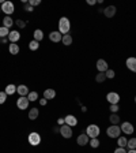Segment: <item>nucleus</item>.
<instances>
[{
	"label": "nucleus",
	"instance_id": "obj_10",
	"mask_svg": "<svg viewBox=\"0 0 136 153\" xmlns=\"http://www.w3.org/2000/svg\"><path fill=\"white\" fill-rule=\"evenodd\" d=\"M116 11H117V8H116V6H107L106 8L103 10V14H105V17L106 18H112L116 15Z\"/></svg>",
	"mask_w": 136,
	"mask_h": 153
},
{
	"label": "nucleus",
	"instance_id": "obj_47",
	"mask_svg": "<svg viewBox=\"0 0 136 153\" xmlns=\"http://www.w3.org/2000/svg\"><path fill=\"white\" fill-rule=\"evenodd\" d=\"M0 13H1V8H0Z\"/></svg>",
	"mask_w": 136,
	"mask_h": 153
},
{
	"label": "nucleus",
	"instance_id": "obj_4",
	"mask_svg": "<svg viewBox=\"0 0 136 153\" xmlns=\"http://www.w3.org/2000/svg\"><path fill=\"white\" fill-rule=\"evenodd\" d=\"M1 11H3L7 17H10V15L15 11V6H14V3H11V1H4V3L1 4Z\"/></svg>",
	"mask_w": 136,
	"mask_h": 153
},
{
	"label": "nucleus",
	"instance_id": "obj_17",
	"mask_svg": "<svg viewBox=\"0 0 136 153\" xmlns=\"http://www.w3.org/2000/svg\"><path fill=\"white\" fill-rule=\"evenodd\" d=\"M127 67L131 71L136 72V58H128L127 59Z\"/></svg>",
	"mask_w": 136,
	"mask_h": 153
},
{
	"label": "nucleus",
	"instance_id": "obj_26",
	"mask_svg": "<svg viewBox=\"0 0 136 153\" xmlns=\"http://www.w3.org/2000/svg\"><path fill=\"white\" fill-rule=\"evenodd\" d=\"M117 144H119V148H125L128 144V140L125 137H119V141H117Z\"/></svg>",
	"mask_w": 136,
	"mask_h": 153
},
{
	"label": "nucleus",
	"instance_id": "obj_29",
	"mask_svg": "<svg viewBox=\"0 0 136 153\" xmlns=\"http://www.w3.org/2000/svg\"><path fill=\"white\" fill-rule=\"evenodd\" d=\"M29 48L31 49V51H37L38 48H40V43L36 41V40H33L31 43H29Z\"/></svg>",
	"mask_w": 136,
	"mask_h": 153
},
{
	"label": "nucleus",
	"instance_id": "obj_6",
	"mask_svg": "<svg viewBox=\"0 0 136 153\" xmlns=\"http://www.w3.org/2000/svg\"><path fill=\"white\" fill-rule=\"evenodd\" d=\"M60 134H61L64 138H71V137H72V128H71V126L64 123L61 127H60Z\"/></svg>",
	"mask_w": 136,
	"mask_h": 153
},
{
	"label": "nucleus",
	"instance_id": "obj_25",
	"mask_svg": "<svg viewBox=\"0 0 136 153\" xmlns=\"http://www.w3.org/2000/svg\"><path fill=\"white\" fill-rule=\"evenodd\" d=\"M109 120H110L112 124H119L120 123V116L117 114H112L110 118H109Z\"/></svg>",
	"mask_w": 136,
	"mask_h": 153
},
{
	"label": "nucleus",
	"instance_id": "obj_13",
	"mask_svg": "<svg viewBox=\"0 0 136 153\" xmlns=\"http://www.w3.org/2000/svg\"><path fill=\"white\" fill-rule=\"evenodd\" d=\"M76 142H78V145H80V146H86V145L90 142L89 135H87V134H80V135L76 138Z\"/></svg>",
	"mask_w": 136,
	"mask_h": 153
},
{
	"label": "nucleus",
	"instance_id": "obj_27",
	"mask_svg": "<svg viewBox=\"0 0 136 153\" xmlns=\"http://www.w3.org/2000/svg\"><path fill=\"white\" fill-rule=\"evenodd\" d=\"M105 79H106L105 72H98V74H97V76H95V81L98 82V84H102V82H105Z\"/></svg>",
	"mask_w": 136,
	"mask_h": 153
},
{
	"label": "nucleus",
	"instance_id": "obj_39",
	"mask_svg": "<svg viewBox=\"0 0 136 153\" xmlns=\"http://www.w3.org/2000/svg\"><path fill=\"white\" fill-rule=\"evenodd\" d=\"M114 153H127V150H125L124 148H117L114 150Z\"/></svg>",
	"mask_w": 136,
	"mask_h": 153
},
{
	"label": "nucleus",
	"instance_id": "obj_2",
	"mask_svg": "<svg viewBox=\"0 0 136 153\" xmlns=\"http://www.w3.org/2000/svg\"><path fill=\"white\" fill-rule=\"evenodd\" d=\"M106 134H107V137H110V138H119L120 134H121V128H120V126H117V124H112L110 127H107Z\"/></svg>",
	"mask_w": 136,
	"mask_h": 153
},
{
	"label": "nucleus",
	"instance_id": "obj_24",
	"mask_svg": "<svg viewBox=\"0 0 136 153\" xmlns=\"http://www.w3.org/2000/svg\"><path fill=\"white\" fill-rule=\"evenodd\" d=\"M13 25H14V21H13V18L11 17H6L4 19H3V26H4V27L8 29V27H11Z\"/></svg>",
	"mask_w": 136,
	"mask_h": 153
},
{
	"label": "nucleus",
	"instance_id": "obj_38",
	"mask_svg": "<svg viewBox=\"0 0 136 153\" xmlns=\"http://www.w3.org/2000/svg\"><path fill=\"white\" fill-rule=\"evenodd\" d=\"M29 4L31 6V7H34V6H40L41 4V1H40V0H30Z\"/></svg>",
	"mask_w": 136,
	"mask_h": 153
},
{
	"label": "nucleus",
	"instance_id": "obj_21",
	"mask_svg": "<svg viewBox=\"0 0 136 153\" xmlns=\"http://www.w3.org/2000/svg\"><path fill=\"white\" fill-rule=\"evenodd\" d=\"M33 36H34V40H36V41H38V43H40L42 38H44V33H42L41 29H36V30H34Z\"/></svg>",
	"mask_w": 136,
	"mask_h": 153
},
{
	"label": "nucleus",
	"instance_id": "obj_23",
	"mask_svg": "<svg viewBox=\"0 0 136 153\" xmlns=\"http://www.w3.org/2000/svg\"><path fill=\"white\" fill-rule=\"evenodd\" d=\"M4 92L7 93V96H8V94H14L15 92H17V86L13 85V84H10V85L6 86V90H4Z\"/></svg>",
	"mask_w": 136,
	"mask_h": 153
},
{
	"label": "nucleus",
	"instance_id": "obj_1",
	"mask_svg": "<svg viewBox=\"0 0 136 153\" xmlns=\"http://www.w3.org/2000/svg\"><path fill=\"white\" fill-rule=\"evenodd\" d=\"M71 29V23H70V19L66 17L60 18V21H59V32L64 36V34H68Z\"/></svg>",
	"mask_w": 136,
	"mask_h": 153
},
{
	"label": "nucleus",
	"instance_id": "obj_11",
	"mask_svg": "<svg viewBox=\"0 0 136 153\" xmlns=\"http://www.w3.org/2000/svg\"><path fill=\"white\" fill-rule=\"evenodd\" d=\"M63 38V34L60 32H50L49 33V40L53 43H60Z\"/></svg>",
	"mask_w": 136,
	"mask_h": 153
},
{
	"label": "nucleus",
	"instance_id": "obj_9",
	"mask_svg": "<svg viewBox=\"0 0 136 153\" xmlns=\"http://www.w3.org/2000/svg\"><path fill=\"white\" fill-rule=\"evenodd\" d=\"M120 128H121V131L125 133V134H132V133L135 131V128H133V126H132L129 122H124L121 126H120Z\"/></svg>",
	"mask_w": 136,
	"mask_h": 153
},
{
	"label": "nucleus",
	"instance_id": "obj_22",
	"mask_svg": "<svg viewBox=\"0 0 136 153\" xmlns=\"http://www.w3.org/2000/svg\"><path fill=\"white\" fill-rule=\"evenodd\" d=\"M61 43L64 44V45H67V47H68V45H71V44H72V37H71L70 34H64V36H63V38H61Z\"/></svg>",
	"mask_w": 136,
	"mask_h": 153
},
{
	"label": "nucleus",
	"instance_id": "obj_46",
	"mask_svg": "<svg viewBox=\"0 0 136 153\" xmlns=\"http://www.w3.org/2000/svg\"><path fill=\"white\" fill-rule=\"evenodd\" d=\"M135 102H136V97H135Z\"/></svg>",
	"mask_w": 136,
	"mask_h": 153
},
{
	"label": "nucleus",
	"instance_id": "obj_33",
	"mask_svg": "<svg viewBox=\"0 0 136 153\" xmlns=\"http://www.w3.org/2000/svg\"><path fill=\"white\" fill-rule=\"evenodd\" d=\"M90 146H91V148H98V146H99V141L98 140H97V138H91V140H90Z\"/></svg>",
	"mask_w": 136,
	"mask_h": 153
},
{
	"label": "nucleus",
	"instance_id": "obj_19",
	"mask_svg": "<svg viewBox=\"0 0 136 153\" xmlns=\"http://www.w3.org/2000/svg\"><path fill=\"white\" fill-rule=\"evenodd\" d=\"M8 51H10L11 55H18V53H19V45L15 44V43H11V44H10Z\"/></svg>",
	"mask_w": 136,
	"mask_h": 153
},
{
	"label": "nucleus",
	"instance_id": "obj_44",
	"mask_svg": "<svg viewBox=\"0 0 136 153\" xmlns=\"http://www.w3.org/2000/svg\"><path fill=\"white\" fill-rule=\"evenodd\" d=\"M127 153H136V149H129Z\"/></svg>",
	"mask_w": 136,
	"mask_h": 153
},
{
	"label": "nucleus",
	"instance_id": "obj_32",
	"mask_svg": "<svg viewBox=\"0 0 136 153\" xmlns=\"http://www.w3.org/2000/svg\"><path fill=\"white\" fill-rule=\"evenodd\" d=\"M127 146L129 149H136V138H131V140L128 141Z\"/></svg>",
	"mask_w": 136,
	"mask_h": 153
},
{
	"label": "nucleus",
	"instance_id": "obj_3",
	"mask_svg": "<svg viewBox=\"0 0 136 153\" xmlns=\"http://www.w3.org/2000/svg\"><path fill=\"white\" fill-rule=\"evenodd\" d=\"M99 127L97 124H90V126H87L86 128V134L89 135V138H97L99 135Z\"/></svg>",
	"mask_w": 136,
	"mask_h": 153
},
{
	"label": "nucleus",
	"instance_id": "obj_18",
	"mask_svg": "<svg viewBox=\"0 0 136 153\" xmlns=\"http://www.w3.org/2000/svg\"><path fill=\"white\" fill-rule=\"evenodd\" d=\"M38 115H40L38 108H31V109L29 111V119L30 120H36L38 118Z\"/></svg>",
	"mask_w": 136,
	"mask_h": 153
},
{
	"label": "nucleus",
	"instance_id": "obj_5",
	"mask_svg": "<svg viewBox=\"0 0 136 153\" xmlns=\"http://www.w3.org/2000/svg\"><path fill=\"white\" fill-rule=\"evenodd\" d=\"M29 142H30V145H33V146L40 145V142H41V137H40V134L36 133V131L30 133L29 134Z\"/></svg>",
	"mask_w": 136,
	"mask_h": 153
},
{
	"label": "nucleus",
	"instance_id": "obj_12",
	"mask_svg": "<svg viewBox=\"0 0 136 153\" xmlns=\"http://www.w3.org/2000/svg\"><path fill=\"white\" fill-rule=\"evenodd\" d=\"M107 68H109V67H107L106 60H103V59L97 60V70H98L99 72H105Z\"/></svg>",
	"mask_w": 136,
	"mask_h": 153
},
{
	"label": "nucleus",
	"instance_id": "obj_30",
	"mask_svg": "<svg viewBox=\"0 0 136 153\" xmlns=\"http://www.w3.org/2000/svg\"><path fill=\"white\" fill-rule=\"evenodd\" d=\"M27 98H29V101H36V100H38V93L37 92H30L27 94Z\"/></svg>",
	"mask_w": 136,
	"mask_h": 153
},
{
	"label": "nucleus",
	"instance_id": "obj_41",
	"mask_svg": "<svg viewBox=\"0 0 136 153\" xmlns=\"http://www.w3.org/2000/svg\"><path fill=\"white\" fill-rule=\"evenodd\" d=\"M46 102H48L46 98H41V100H40V105H46Z\"/></svg>",
	"mask_w": 136,
	"mask_h": 153
},
{
	"label": "nucleus",
	"instance_id": "obj_7",
	"mask_svg": "<svg viewBox=\"0 0 136 153\" xmlns=\"http://www.w3.org/2000/svg\"><path fill=\"white\" fill-rule=\"evenodd\" d=\"M106 100L110 102V104H119L120 96H119V93H116V92H110V93L106 94Z\"/></svg>",
	"mask_w": 136,
	"mask_h": 153
},
{
	"label": "nucleus",
	"instance_id": "obj_40",
	"mask_svg": "<svg viewBox=\"0 0 136 153\" xmlns=\"http://www.w3.org/2000/svg\"><path fill=\"white\" fill-rule=\"evenodd\" d=\"M66 123V120H64V118H59L57 119V124H60V126H63V124Z\"/></svg>",
	"mask_w": 136,
	"mask_h": 153
},
{
	"label": "nucleus",
	"instance_id": "obj_16",
	"mask_svg": "<svg viewBox=\"0 0 136 153\" xmlns=\"http://www.w3.org/2000/svg\"><path fill=\"white\" fill-rule=\"evenodd\" d=\"M19 38H21V34H19V32H18V30H13V32H10L8 40L11 41V43H17Z\"/></svg>",
	"mask_w": 136,
	"mask_h": 153
},
{
	"label": "nucleus",
	"instance_id": "obj_34",
	"mask_svg": "<svg viewBox=\"0 0 136 153\" xmlns=\"http://www.w3.org/2000/svg\"><path fill=\"white\" fill-rule=\"evenodd\" d=\"M7 100V93L6 92H0V104H4Z\"/></svg>",
	"mask_w": 136,
	"mask_h": 153
},
{
	"label": "nucleus",
	"instance_id": "obj_14",
	"mask_svg": "<svg viewBox=\"0 0 136 153\" xmlns=\"http://www.w3.org/2000/svg\"><path fill=\"white\" fill-rule=\"evenodd\" d=\"M17 92L19 93V96L21 97H27V94L30 93L29 92V88L26 85H19V86H17Z\"/></svg>",
	"mask_w": 136,
	"mask_h": 153
},
{
	"label": "nucleus",
	"instance_id": "obj_45",
	"mask_svg": "<svg viewBox=\"0 0 136 153\" xmlns=\"http://www.w3.org/2000/svg\"><path fill=\"white\" fill-rule=\"evenodd\" d=\"M86 111H87V108L84 105H82V112H86Z\"/></svg>",
	"mask_w": 136,
	"mask_h": 153
},
{
	"label": "nucleus",
	"instance_id": "obj_37",
	"mask_svg": "<svg viewBox=\"0 0 136 153\" xmlns=\"http://www.w3.org/2000/svg\"><path fill=\"white\" fill-rule=\"evenodd\" d=\"M23 8H25V11H27V13H31V11H33V7H31V6H30L29 3H25Z\"/></svg>",
	"mask_w": 136,
	"mask_h": 153
},
{
	"label": "nucleus",
	"instance_id": "obj_35",
	"mask_svg": "<svg viewBox=\"0 0 136 153\" xmlns=\"http://www.w3.org/2000/svg\"><path fill=\"white\" fill-rule=\"evenodd\" d=\"M15 23H17V26H18V27H21V29H23V27L26 26V22L22 21V19H17V21H15Z\"/></svg>",
	"mask_w": 136,
	"mask_h": 153
},
{
	"label": "nucleus",
	"instance_id": "obj_31",
	"mask_svg": "<svg viewBox=\"0 0 136 153\" xmlns=\"http://www.w3.org/2000/svg\"><path fill=\"white\" fill-rule=\"evenodd\" d=\"M105 75H106V79L107 78H109V79H113V78H114V71H113V70H110V68H107L106 71H105Z\"/></svg>",
	"mask_w": 136,
	"mask_h": 153
},
{
	"label": "nucleus",
	"instance_id": "obj_36",
	"mask_svg": "<svg viewBox=\"0 0 136 153\" xmlns=\"http://www.w3.org/2000/svg\"><path fill=\"white\" fill-rule=\"evenodd\" d=\"M119 109H120L119 104H110V112H112V114H116Z\"/></svg>",
	"mask_w": 136,
	"mask_h": 153
},
{
	"label": "nucleus",
	"instance_id": "obj_8",
	"mask_svg": "<svg viewBox=\"0 0 136 153\" xmlns=\"http://www.w3.org/2000/svg\"><path fill=\"white\" fill-rule=\"evenodd\" d=\"M29 104H30V101L27 97H19L17 101V107L19 109H26V108L29 107Z\"/></svg>",
	"mask_w": 136,
	"mask_h": 153
},
{
	"label": "nucleus",
	"instance_id": "obj_43",
	"mask_svg": "<svg viewBox=\"0 0 136 153\" xmlns=\"http://www.w3.org/2000/svg\"><path fill=\"white\" fill-rule=\"evenodd\" d=\"M8 41V37H3V38H0V43H7Z\"/></svg>",
	"mask_w": 136,
	"mask_h": 153
},
{
	"label": "nucleus",
	"instance_id": "obj_15",
	"mask_svg": "<svg viewBox=\"0 0 136 153\" xmlns=\"http://www.w3.org/2000/svg\"><path fill=\"white\" fill-rule=\"evenodd\" d=\"M64 120H66V124L71 126V127H74V126L78 124V119L75 118L74 115H67L66 118H64Z\"/></svg>",
	"mask_w": 136,
	"mask_h": 153
},
{
	"label": "nucleus",
	"instance_id": "obj_42",
	"mask_svg": "<svg viewBox=\"0 0 136 153\" xmlns=\"http://www.w3.org/2000/svg\"><path fill=\"white\" fill-rule=\"evenodd\" d=\"M97 3V0H87V4L89 6H94Z\"/></svg>",
	"mask_w": 136,
	"mask_h": 153
},
{
	"label": "nucleus",
	"instance_id": "obj_20",
	"mask_svg": "<svg viewBox=\"0 0 136 153\" xmlns=\"http://www.w3.org/2000/svg\"><path fill=\"white\" fill-rule=\"evenodd\" d=\"M54 96H56V92L53 89H46L44 92V98H46V100H52V98H54Z\"/></svg>",
	"mask_w": 136,
	"mask_h": 153
},
{
	"label": "nucleus",
	"instance_id": "obj_28",
	"mask_svg": "<svg viewBox=\"0 0 136 153\" xmlns=\"http://www.w3.org/2000/svg\"><path fill=\"white\" fill-rule=\"evenodd\" d=\"M8 34H10V30L7 29V27H4V26H1V27H0V38L8 37Z\"/></svg>",
	"mask_w": 136,
	"mask_h": 153
}]
</instances>
